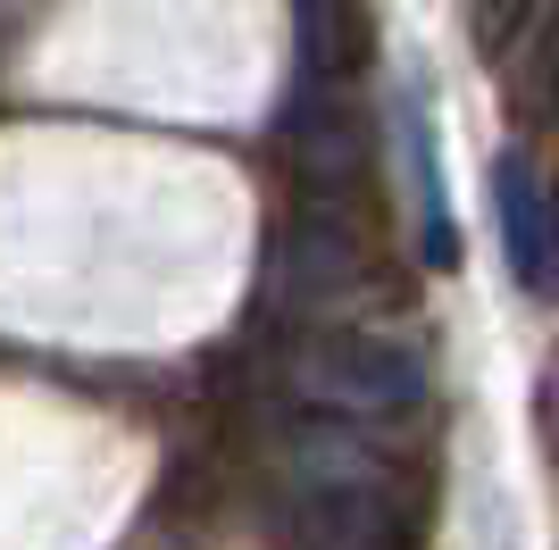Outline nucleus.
Segmentation results:
<instances>
[{"instance_id":"f257e3e1","label":"nucleus","mask_w":559,"mask_h":550,"mask_svg":"<svg viewBox=\"0 0 559 550\" xmlns=\"http://www.w3.org/2000/svg\"><path fill=\"white\" fill-rule=\"evenodd\" d=\"M293 392L343 417H401L426 400V359L376 325H318L293 350Z\"/></svg>"},{"instance_id":"f03ea898","label":"nucleus","mask_w":559,"mask_h":550,"mask_svg":"<svg viewBox=\"0 0 559 550\" xmlns=\"http://www.w3.org/2000/svg\"><path fill=\"white\" fill-rule=\"evenodd\" d=\"M276 275H284V300L301 309V325H334V318L350 309V292H359V251H350L343 226L309 217V226L284 242Z\"/></svg>"},{"instance_id":"7ed1b4c3","label":"nucleus","mask_w":559,"mask_h":550,"mask_svg":"<svg viewBox=\"0 0 559 550\" xmlns=\"http://www.w3.org/2000/svg\"><path fill=\"white\" fill-rule=\"evenodd\" d=\"M492 217H501V251L526 292H551V226H543V192L518 159L492 167Z\"/></svg>"},{"instance_id":"20e7f679","label":"nucleus","mask_w":559,"mask_h":550,"mask_svg":"<svg viewBox=\"0 0 559 550\" xmlns=\"http://www.w3.org/2000/svg\"><path fill=\"white\" fill-rule=\"evenodd\" d=\"M284 467H293L301 492H359V483L376 492V476H384L376 451L350 434V426H301V434L284 442Z\"/></svg>"},{"instance_id":"39448f33","label":"nucleus","mask_w":559,"mask_h":550,"mask_svg":"<svg viewBox=\"0 0 559 550\" xmlns=\"http://www.w3.org/2000/svg\"><path fill=\"white\" fill-rule=\"evenodd\" d=\"M343 59H350V17L334 0H301V68L318 75V84H334Z\"/></svg>"}]
</instances>
